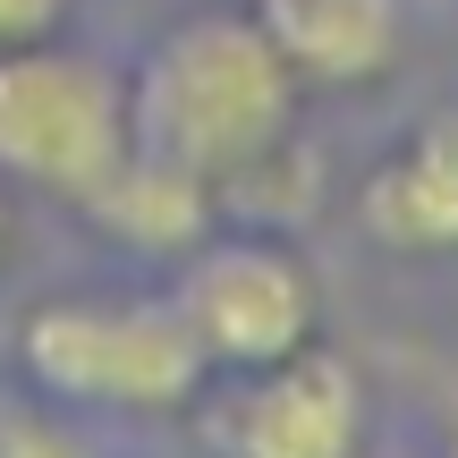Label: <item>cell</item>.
Instances as JSON below:
<instances>
[{"mask_svg": "<svg viewBox=\"0 0 458 458\" xmlns=\"http://www.w3.org/2000/svg\"><path fill=\"white\" fill-rule=\"evenodd\" d=\"M289 128H297V77L246 9L179 17L128 77V136L145 153L204 170L213 187Z\"/></svg>", "mask_w": 458, "mask_h": 458, "instance_id": "obj_1", "label": "cell"}, {"mask_svg": "<svg viewBox=\"0 0 458 458\" xmlns=\"http://www.w3.org/2000/svg\"><path fill=\"white\" fill-rule=\"evenodd\" d=\"M17 365L43 399L119 416H170L213 374L170 297H43L17 323Z\"/></svg>", "mask_w": 458, "mask_h": 458, "instance_id": "obj_2", "label": "cell"}, {"mask_svg": "<svg viewBox=\"0 0 458 458\" xmlns=\"http://www.w3.org/2000/svg\"><path fill=\"white\" fill-rule=\"evenodd\" d=\"M128 145V77L102 51H68L51 34L0 51V179L77 204Z\"/></svg>", "mask_w": 458, "mask_h": 458, "instance_id": "obj_3", "label": "cell"}, {"mask_svg": "<svg viewBox=\"0 0 458 458\" xmlns=\"http://www.w3.org/2000/svg\"><path fill=\"white\" fill-rule=\"evenodd\" d=\"M170 306H179L187 340L204 348V365H221V374H263L323 331V289H314L306 255L263 229L204 238Z\"/></svg>", "mask_w": 458, "mask_h": 458, "instance_id": "obj_4", "label": "cell"}, {"mask_svg": "<svg viewBox=\"0 0 458 458\" xmlns=\"http://www.w3.org/2000/svg\"><path fill=\"white\" fill-rule=\"evenodd\" d=\"M221 442H229V458H357L365 450V391L331 348L306 340L297 357L246 374Z\"/></svg>", "mask_w": 458, "mask_h": 458, "instance_id": "obj_5", "label": "cell"}, {"mask_svg": "<svg viewBox=\"0 0 458 458\" xmlns=\"http://www.w3.org/2000/svg\"><path fill=\"white\" fill-rule=\"evenodd\" d=\"M246 17L289 60L297 85H374L408 51L399 0H246Z\"/></svg>", "mask_w": 458, "mask_h": 458, "instance_id": "obj_6", "label": "cell"}, {"mask_svg": "<svg viewBox=\"0 0 458 458\" xmlns=\"http://www.w3.org/2000/svg\"><path fill=\"white\" fill-rule=\"evenodd\" d=\"M77 204H85V221H94L111 246L153 255V263L196 255V246L213 238V213H221V196H213L204 170L170 162V153H145V145H128Z\"/></svg>", "mask_w": 458, "mask_h": 458, "instance_id": "obj_7", "label": "cell"}, {"mask_svg": "<svg viewBox=\"0 0 458 458\" xmlns=\"http://www.w3.org/2000/svg\"><path fill=\"white\" fill-rule=\"evenodd\" d=\"M391 255H458V111H433L374 162L357 196Z\"/></svg>", "mask_w": 458, "mask_h": 458, "instance_id": "obj_8", "label": "cell"}, {"mask_svg": "<svg viewBox=\"0 0 458 458\" xmlns=\"http://www.w3.org/2000/svg\"><path fill=\"white\" fill-rule=\"evenodd\" d=\"M314 187H323V170H314V153L297 145V128L280 136V145H263L255 162H238L213 196L229 213H246L255 229H280V221H306L314 213Z\"/></svg>", "mask_w": 458, "mask_h": 458, "instance_id": "obj_9", "label": "cell"}, {"mask_svg": "<svg viewBox=\"0 0 458 458\" xmlns=\"http://www.w3.org/2000/svg\"><path fill=\"white\" fill-rule=\"evenodd\" d=\"M0 458H102L68 416L34 408V399H0Z\"/></svg>", "mask_w": 458, "mask_h": 458, "instance_id": "obj_10", "label": "cell"}, {"mask_svg": "<svg viewBox=\"0 0 458 458\" xmlns=\"http://www.w3.org/2000/svg\"><path fill=\"white\" fill-rule=\"evenodd\" d=\"M60 17H68V0H0V51L60 34Z\"/></svg>", "mask_w": 458, "mask_h": 458, "instance_id": "obj_11", "label": "cell"}, {"mask_svg": "<svg viewBox=\"0 0 458 458\" xmlns=\"http://www.w3.org/2000/svg\"><path fill=\"white\" fill-rule=\"evenodd\" d=\"M0 255H9V179H0Z\"/></svg>", "mask_w": 458, "mask_h": 458, "instance_id": "obj_12", "label": "cell"}, {"mask_svg": "<svg viewBox=\"0 0 458 458\" xmlns=\"http://www.w3.org/2000/svg\"><path fill=\"white\" fill-rule=\"evenodd\" d=\"M450 458H458V450H450Z\"/></svg>", "mask_w": 458, "mask_h": 458, "instance_id": "obj_13", "label": "cell"}]
</instances>
